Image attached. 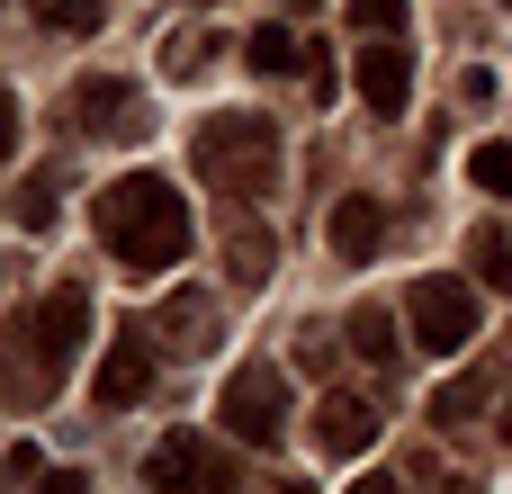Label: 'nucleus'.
Wrapping results in <instances>:
<instances>
[{
	"mask_svg": "<svg viewBox=\"0 0 512 494\" xmlns=\"http://www.w3.org/2000/svg\"><path fill=\"white\" fill-rule=\"evenodd\" d=\"M270 9H315V0H270Z\"/></svg>",
	"mask_w": 512,
	"mask_h": 494,
	"instance_id": "obj_27",
	"label": "nucleus"
},
{
	"mask_svg": "<svg viewBox=\"0 0 512 494\" xmlns=\"http://www.w3.org/2000/svg\"><path fill=\"white\" fill-rule=\"evenodd\" d=\"M351 351H360L369 369H396V315H387V306H360V315H351Z\"/></svg>",
	"mask_w": 512,
	"mask_h": 494,
	"instance_id": "obj_17",
	"label": "nucleus"
},
{
	"mask_svg": "<svg viewBox=\"0 0 512 494\" xmlns=\"http://www.w3.org/2000/svg\"><path fill=\"white\" fill-rule=\"evenodd\" d=\"M72 117H81V135H99V144H135V135L153 126L144 99H135V81H117V72L72 81Z\"/></svg>",
	"mask_w": 512,
	"mask_h": 494,
	"instance_id": "obj_6",
	"label": "nucleus"
},
{
	"mask_svg": "<svg viewBox=\"0 0 512 494\" xmlns=\"http://www.w3.org/2000/svg\"><path fill=\"white\" fill-rule=\"evenodd\" d=\"M36 27H54V36H90V27H99V0H36Z\"/></svg>",
	"mask_w": 512,
	"mask_h": 494,
	"instance_id": "obj_21",
	"label": "nucleus"
},
{
	"mask_svg": "<svg viewBox=\"0 0 512 494\" xmlns=\"http://www.w3.org/2000/svg\"><path fill=\"white\" fill-rule=\"evenodd\" d=\"M18 153V99H9V81H0V162Z\"/></svg>",
	"mask_w": 512,
	"mask_h": 494,
	"instance_id": "obj_24",
	"label": "nucleus"
},
{
	"mask_svg": "<svg viewBox=\"0 0 512 494\" xmlns=\"http://www.w3.org/2000/svg\"><path fill=\"white\" fill-rule=\"evenodd\" d=\"M351 494H405V486H396V477H360Z\"/></svg>",
	"mask_w": 512,
	"mask_h": 494,
	"instance_id": "obj_26",
	"label": "nucleus"
},
{
	"mask_svg": "<svg viewBox=\"0 0 512 494\" xmlns=\"http://www.w3.org/2000/svg\"><path fill=\"white\" fill-rule=\"evenodd\" d=\"M405 0H351V27H369V36H405Z\"/></svg>",
	"mask_w": 512,
	"mask_h": 494,
	"instance_id": "obj_22",
	"label": "nucleus"
},
{
	"mask_svg": "<svg viewBox=\"0 0 512 494\" xmlns=\"http://www.w3.org/2000/svg\"><path fill=\"white\" fill-rule=\"evenodd\" d=\"M189 162L207 171V189H234V198H261L279 180V126L252 117V108H216L198 135H189Z\"/></svg>",
	"mask_w": 512,
	"mask_h": 494,
	"instance_id": "obj_2",
	"label": "nucleus"
},
{
	"mask_svg": "<svg viewBox=\"0 0 512 494\" xmlns=\"http://www.w3.org/2000/svg\"><path fill=\"white\" fill-rule=\"evenodd\" d=\"M27 324H36V342H45V360L72 378V360H81V342H90V288H81V279L45 288V306H36Z\"/></svg>",
	"mask_w": 512,
	"mask_h": 494,
	"instance_id": "obj_8",
	"label": "nucleus"
},
{
	"mask_svg": "<svg viewBox=\"0 0 512 494\" xmlns=\"http://www.w3.org/2000/svg\"><path fill=\"white\" fill-rule=\"evenodd\" d=\"M279 423H288V369H279V360L234 369V378H225V432H234V441H252V450H270V441H279Z\"/></svg>",
	"mask_w": 512,
	"mask_h": 494,
	"instance_id": "obj_4",
	"label": "nucleus"
},
{
	"mask_svg": "<svg viewBox=\"0 0 512 494\" xmlns=\"http://www.w3.org/2000/svg\"><path fill=\"white\" fill-rule=\"evenodd\" d=\"M378 432H387V414H378L369 396H351V387H333V396L315 405V450H324V459H360Z\"/></svg>",
	"mask_w": 512,
	"mask_h": 494,
	"instance_id": "obj_10",
	"label": "nucleus"
},
{
	"mask_svg": "<svg viewBox=\"0 0 512 494\" xmlns=\"http://www.w3.org/2000/svg\"><path fill=\"white\" fill-rule=\"evenodd\" d=\"M405 324H414V351H423V360H459V351L477 342V288H468V279H414Z\"/></svg>",
	"mask_w": 512,
	"mask_h": 494,
	"instance_id": "obj_3",
	"label": "nucleus"
},
{
	"mask_svg": "<svg viewBox=\"0 0 512 494\" xmlns=\"http://www.w3.org/2000/svg\"><path fill=\"white\" fill-rule=\"evenodd\" d=\"M495 9H512V0H495Z\"/></svg>",
	"mask_w": 512,
	"mask_h": 494,
	"instance_id": "obj_29",
	"label": "nucleus"
},
{
	"mask_svg": "<svg viewBox=\"0 0 512 494\" xmlns=\"http://www.w3.org/2000/svg\"><path fill=\"white\" fill-rule=\"evenodd\" d=\"M297 369H315V378L333 369V324H306V342H297Z\"/></svg>",
	"mask_w": 512,
	"mask_h": 494,
	"instance_id": "obj_23",
	"label": "nucleus"
},
{
	"mask_svg": "<svg viewBox=\"0 0 512 494\" xmlns=\"http://www.w3.org/2000/svg\"><path fill=\"white\" fill-rule=\"evenodd\" d=\"M36 494H90V477L81 468H54V477H36Z\"/></svg>",
	"mask_w": 512,
	"mask_h": 494,
	"instance_id": "obj_25",
	"label": "nucleus"
},
{
	"mask_svg": "<svg viewBox=\"0 0 512 494\" xmlns=\"http://www.w3.org/2000/svg\"><path fill=\"white\" fill-rule=\"evenodd\" d=\"M63 189H72V180H63V162H36V171L18 180V198H9V216H18L27 234H45V225H54V207H63Z\"/></svg>",
	"mask_w": 512,
	"mask_h": 494,
	"instance_id": "obj_14",
	"label": "nucleus"
},
{
	"mask_svg": "<svg viewBox=\"0 0 512 494\" xmlns=\"http://www.w3.org/2000/svg\"><path fill=\"white\" fill-rule=\"evenodd\" d=\"M216 45H234V36H216V27H171V45H162V72H171V81H198V72L216 63Z\"/></svg>",
	"mask_w": 512,
	"mask_h": 494,
	"instance_id": "obj_15",
	"label": "nucleus"
},
{
	"mask_svg": "<svg viewBox=\"0 0 512 494\" xmlns=\"http://www.w3.org/2000/svg\"><path fill=\"white\" fill-rule=\"evenodd\" d=\"M90 225L108 243V261L126 279H162L171 261H189V198L162 180V171H126L90 198Z\"/></svg>",
	"mask_w": 512,
	"mask_h": 494,
	"instance_id": "obj_1",
	"label": "nucleus"
},
{
	"mask_svg": "<svg viewBox=\"0 0 512 494\" xmlns=\"http://www.w3.org/2000/svg\"><path fill=\"white\" fill-rule=\"evenodd\" d=\"M144 477L162 494H234V459H225L207 432H162L153 459H144Z\"/></svg>",
	"mask_w": 512,
	"mask_h": 494,
	"instance_id": "obj_5",
	"label": "nucleus"
},
{
	"mask_svg": "<svg viewBox=\"0 0 512 494\" xmlns=\"http://www.w3.org/2000/svg\"><path fill=\"white\" fill-rule=\"evenodd\" d=\"M504 441H512V414H504Z\"/></svg>",
	"mask_w": 512,
	"mask_h": 494,
	"instance_id": "obj_28",
	"label": "nucleus"
},
{
	"mask_svg": "<svg viewBox=\"0 0 512 494\" xmlns=\"http://www.w3.org/2000/svg\"><path fill=\"white\" fill-rule=\"evenodd\" d=\"M243 63H252L261 81H288V72H306V63H315V45H306L297 27H279V18H270V27H252V36H243Z\"/></svg>",
	"mask_w": 512,
	"mask_h": 494,
	"instance_id": "obj_13",
	"label": "nucleus"
},
{
	"mask_svg": "<svg viewBox=\"0 0 512 494\" xmlns=\"http://www.w3.org/2000/svg\"><path fill=\"white\" fill-rule=\"evenodd\" d=\"M468 270H477L495 297H512V243L495 234V225H477V234H468Z\"/></svg>",
	"mask_w": 512,
	"mask_h": 494,
	"instance_id": "obj_18",
	"label": "nucleus"
},
{
	"mask_svg": "<svg viewBox=\"0 0 512 494\" xmlns=\"http://www.w3.org/2000/svg\"><path fill=\"white\" fill-rule=\"evenodd\" d=\"M324 243H333L342 261H369V252L387 243V207H378V198H342V207L324 216Z\"/></svg>",
	"mask_w": 512,
	"mask_h": 494,
	"instance_id": "obj_12",
	"label": "nucleus"
},
{
	"mask_svg": "<svg viewBox=\"0 0 512 494\" xmlns=\"http://www.w3.org/2000/svg\"><path fill=\"white\" fill-rule=\"evenodd\" d=\"M468 180H477L486 198H512V144H504V135H486V144L468 153Z\"/></svg>",
	"mask_w": 512,
	"mask_h": 494,
	"instance_id": "obj_20",
	"label": "nucleus"
},
{
	"mask_svg": "<svg viewBox=\"0 0 512 494\" xmlns=\"http://www.w3.org/2000/svg\"><path fill=\"white\" fill-rule=\"evenodd\" d=\"M360 99H369V117H405V99H414V54H405L396 36L360 45Z\"/></svg>",
	"mask_w": 512,
	"mask_h": 494,
	"instance_id": "obj_11",
	"label": "nucleus"
},
{
	"mask_svg": "<svg viewBox=\"0 0 512 494\" xmlns=\"http://www.w3.org/2000/svg\"><path fill=\"white\" fill-rule=\"evenodd\" d=\"M486 396H495V378H486V369H477V378H450V387L432 396V423H441V432H468Z\"/></svg>",
	"mask_w": 512,
	"mask_h": 494,
	"instance_id": "obj_16",
	"label": "nucleus"
},
{
	"mask_svg": "<svg viewBox=\"0 0 512 494\" xmlns=\"http://www.w3.org/2000/svg\"><path fill=\"white\" fill-rule=\"evenodd\" d=\"M153 351H162V342L126 324V333L108 342V360H99V378H90V396H99L108 414H126V405H144V387H153Z\"/></svg>",
	"mask_w": 512,
	"mask_h": 494,
	"instance_id": "obj_9",
	"label": "nucleus"
},
{
	"mask_svg": "<svg viewBox=\"0 0 512 494\" xmlns=\"http://www.w3.org/2000/svg\"><path fill=\"white\" fill-rule=\"evenodd\" d=\"M144 333H153L162 351L198 360V351H216V333H225V324H216V297H207V288H171V297L144 315Z\"/></svg>",
	"mask_w": 512,
	"mask_h": 494,
	"instance_id": "obj_7",
	"label": "nucleus"
},
{
	"mask_svg": "<svg viewBox=\"0 0 512 494\" xmlns=\"http://www.w3.org/2000/svg\"><path fill=\"white\" fill-rule=\"evenodd\" d=\"M225 252H234V261H225V270H234V288H261V279H270V261H279L261 225H234V243H225Z\"/></svg>",
	"mask_w": 512,
	"mask_h": 494,
	"instance_id": "obj_19",
	"label": "nucleus"
}]
</instances>
